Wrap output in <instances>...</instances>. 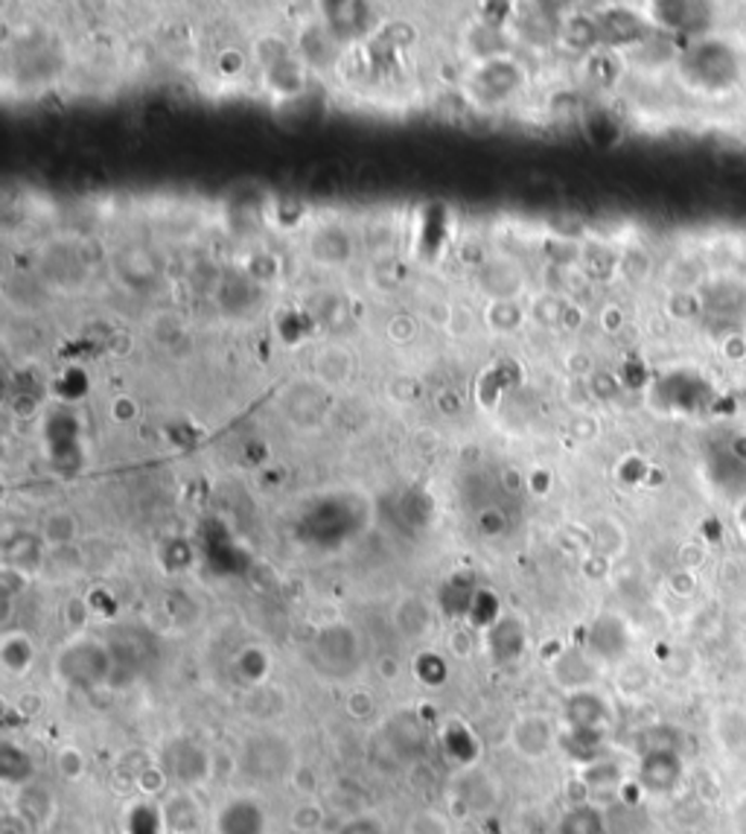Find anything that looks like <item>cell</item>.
<instances>
[{
  "instance_id": "6da1fadb",
  "label": "cell",
  "mask_w": 746,
  "mask_h": 834,
  "mask_svg": "<svg viewBox=\"0 0 746 834\" xmlns=\"http://www.w3.org/2000/svg\"><path fill=\"white\" fill-rule=\"evenodd\" d=\"M292 759H295L292 744L274 732H260L245 741L243 747L245 777L260 779V782H274V779L286 777L292 770Z\"/></svg>"
},
{
  "instance_id": "7a4b0ae2",
  "label": "cell",
  "mask_w": 746,
  "mask_h": 834,
  "mask_svg": "<svg viewBox=\"0 0 746 834\" xmlns=\"http://www.w3.org/2000/svg\"><path fill=\"white\" fill-rule=\"evenodd\" d=\"M685 761L680 750H647L639 761V785L647 794H671L682 782Z\"/></svg>"
},
{
  "instance_id": "3957f363",
  "label": "cell",
  "mask_w": 746,
  "mask_h": 834,
  "mask_svg": "<svg viewBox=\"0 0 746 834\" xmlns=\"http://www.w3.org/2000/svg\"><path fill=\"white\" fill-rule=\"evenodd\" d=\"M216 834H269V814L252 797H236L216 814Z\"/></svg>"
},
{
  "instance_id": "277c9868",
  "label": "cell",
  "mask_w": 746,
  "mask_h": 834,
  "mask_svg": "<svg viewBox=\"0 0 746 834\" xmlns=\"http://www.w3.org/2000/svg\"><path fill=\"white\" fill-rule=\"evenodd\" d=\"M108 654L100 645L74 647L62 656V677L74 685H97L108 675Z\"/></svg>"
},
{
  "instance_id": "5b68a950",
  "label": "cell",
  "mask_w": 746,
  "mask_h": 834,
  "mask_svg": "<svg viewBox=\"0 0 746 834\" xmlns=\"http://www.w3.org/2000/svg\"><path fill=\"white\" fill-rule=\"evenodd\" d=\"M167 768L181 785H198L210 777V753L196 741H176L167 747Z\"/></svg>"
},
{
  "instance_id": "8992f818",
  "label": "cell",
  "mask_w": 746,
  "mask_h": 834,
  "mask_svg": "<svg viewBox=\"0 0 746 834\" xmlns=\"http://www.w3.org/2000/svg\"><path fill=\"white\" fill-rule=\"evenodd\" d=\"M557 741V732L551 727V721L545 715H525L516 721L511 732L513 750L525 756V759H542L549 756V750Z\"/></svg>"
},
{
  "instance_id": "52a82bcc",
  "label": "cell",
  "mask_w": 746,
  "mask_h": 834,
  "mask_svg": "<svg viewBox=\"0 0 746 834\" xmlns=\"http://www.w3.org/2000/svg\"><path fill=\"white\" fill-rule=\"evenodd\" d=\"M609 721V709L606 704L592 692H578L566 706V723L569 730L578 732H601Z\"/></svg>"
},
{
  "instance_id": "ba28073f",
  "label": "cell",
  "mask_w": 746,
  "mask_h": 834,
  "mask_svg": "<svg viewBox=\"0 0 746 834\" xmlns=\"http://www.w3.org/2000/svg\"><path fill=\"white\" fill-rule=\"evenodd\" d=\"M160 814H164V823L172 825L176 832H193L198 825V808L193 799L186 797V794H178L167 803V806L160 808Z\"/></svg>"
},
{
  "instance_id": "9c48e42d",
  "label": "cell",
  "mask_w": 746,
  "mask_h": 834,
  "mask_svg": "<svg viewBox=\"0 0 746 834\" xmlns=\"http://www.w3.org/2000/svg\"><path fill=\"white\" fill-rule=\"evenodd\" d=\"M563 834H606V817L595 808H575L563 820Z\"/></svg>"
},
{
  "instance_id": "30bf717a",
  "label": "cell",
  "mask_w": 746,
  "mask_h": 834,
  "mask_svg": "<svg viewBox=\"0 0 746 834\" xmlns=\"http://www.w3.org/2000/svg\"><path fill=\"white\" fill-rule=\"evenodd\" d=\"M0 770L7 782H27L33 777V761L24 750H18L15 744H3L0 750Z\"/></svg>"
},
{
  "instance_id": "8fae6325",
  "label": "cell",
  "mask_w": 746,
  "mask_h": 834,
  "mask_svg": "<svg viewBox=\"0 0 746 834\" xmlns=\"http://www.w3.org/2000/svg\"><path fill=\"white\" fill-rule=\"evenodd\" d=\"M406 834H452V832H449L447 817L440 814V811L426 808V811H417V814L411 817Z\"/></svg>"
},
{
  "instance_id": "7c38bea8",
  "label": "cell",
  "mask_w": 746,
  "mask_h": 834,
  "mask_svg": "<svg viewBox=\"0 0 746 834\" xmlns=\"http://www.w3.org/2000/svg\"><path fill=\"white\" fill-rule=\"evenodd\" d=\"M336 834H385V829L376 814H356L338 825Z\"/></svg>"
},
{
  "instance_id": "4fadbf2b",
  "label": "cell",
  "mask_w": 746,
  "mask_h": 834,
  "mask_svg": "<svg viewBox=\"0 0 746 834\" xmlns=\"http://www.w3.org/2000/svg\"><path fill=\"white\" fill-rule=\"evenodd\" d=\"M164 825H167L164 814L155 808H134V814H131V834H152V829H164Z\"/></svg>"
}]
</instances>
